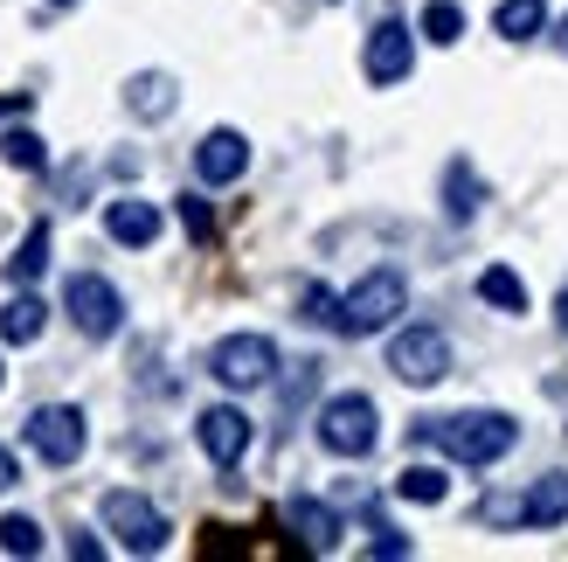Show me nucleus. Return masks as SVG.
Here are the masks:
<instances>
[{"label":"nucleus","instance_id":"1","mask_svg":"<svg viewBox=\"0 0 568 562\" xmlns=\"http://www.w3.org/2000/svg\"><path fill=\"white\" fill-rule=\"evenodd\" d=\"M409 444H437L458 465H499L520 444V424L506 410H458V417H423L409 431Z\"/></svg>","mask_w":568,"mask_h":562},{"label":"nucleus","instance_id":"2","mask_svg":"<svg viewBox=\"0 0 568 562\" xmlns=\"http://www.w3.org/2000/svg\"><path fill=\"white\" fill-rule=\"evenodd\" d=\"M409 313V278L395 271V264H382V271H367L361 285L339 299V333H354V341H367V333H382V327H395Z\"/></svg>","mask_w":568,"mask_h":562},{"label":"nucleus","instance_id":"3","mask_svg":"<svg viewBox=\"0 0 568 562\" xmlns=\"http://www.w3.org/2000/svg\"><path fill=\"white\" fill-rule=\"evenodd\" d=\"M320 444L333 459H367L382 444V410L375 397H361V389H347V397H333L320 410Z\"/></svg>","mask_w":568,"mask_h":562},{"label":"nucleus","instance_id":"4","mask_svg":"<svg viewBox=\"0 0 568 562\" xmlns=\"http://www.w3.org/2000/svg\"><path fill=\"white\" fill-rule=\"evenodd\" d=\"M98 514H104L111 535H119V549H125V555H160V549H166V535H174V528H166V514L153 508L146 493H132V486H111Z\"/></svg>","mask_w":568,"mask_h":562},{"label":"nucleus","instance_id":"5","mask_svg":"<svg viewBox=\"0 0 568 562\" xmlns=\"http://www.w3.org/2000/svg\"><path fill=\"white\" fill-rule=\"evenodd\" d=\"M21 438H28V452H36L42 465H77L83 444H91V424H83L77 403H42V410H28Z\"/></svg>","mask_w":568,"mask_h":562},{"label":"nucleus","instance_id":"6","mask_svg":"<svg viewBox=\"0 0 568 562\" xmlns=\"http://www.w3.org/2000/svg\"><path fill=\"white\" fill-rule=\"evenodd\" d=\"M63 313L77 320V333H83V341H111V333L125 327V299H119V285H111V278H98V271H77L70 285H63Z\"/></svg>","mask_w":568,"mask_h":562},{"label":"nucleus","instance_id":"7","mask_svg":"<svg viewBox=\"0 0 568 562\" xmlns=\"http://www.w3.org/2000/svg\"><path fill=\"white\" fill-rule=\"evenodd\" d=\"M209 375L222 389H264V382H277V348L264 333H230V341L209 348Z\"/></svg>","mask_w":568,"mask_h":562},{"label":"nucleus","instance_id":"8","mask_svg":"<svg viewBox=\"0 0 568 562\" xmlns=\"http://www.w3.org/2000/svg\"><path fill=\"white\" fill-rule=\"evenodd\" d=\"M388 369L403 375L409 389H430V382H444L450 375V341L437 327H403L388 341Z\"/></svg>","mask_w":568,"mask_h":562},{"label":"nucleus","instance_id":"9","mask_svg":"<svg viewBox=\"0 0 568 562\" xmlns=\"http://www.w3.org/2000/svg\"><path fill=\"white\" fill-rule=\"evenodd\" d=\"M361 70H367V83H375V91L403 83V77L416 70V36H409L403 21H375V36H367V49H361Z\"/></svg>","mask_w":568,"mask_h":562},{"label":"nucleus","instance_id":"10","mask_svg":"<svg viewBox=\"0 0 568 562\" xmlns=\"http://www.w3.org/2000/svg\"><path fill=\"white\" fill-rule=\"evenodd\" d=\"M250 438H257V431H250V417H243L236 403H215V410H202V417H194V444H202V452H209L222 472H230V465H243Z\"/></svg>","mask_w":568,"mask_h":562},{"label":"nucleus","instance_id":"11","mask_svg":"<svg viewBox=\"0 0 568 562\" xmlns=\"http://www.w3.org/2000/svg\"><path fill=\"white\" fill-rule=\"evenodd\" d=\"M243 167H250V139L236 132V126H215L202 147H194V174H202L209 188H230V181H243Z\"/></svg>","mask_w":568,"mask_h":562},{"label":"nucleus","instance_id":"12","mask_svg":"<svg viewBox=\"0 0 568 562\" xmlns=\"http://www.w3.org/2000/svg\"><path fill=\"white\" fill-rule=\"evenodd\" d=\"M284 521H292V535L312 549V555H333L339 549V514L326 508V500H284Z\"/></svg>","mask_w":568,"mask_h":562},{"label":"nucleus","instance_id":"13","mask_svg":"<svg viewBox=\"0 0 568 562\" xmlns=\"http://www.w3.org/2000/svg\"><path fill=\"white\" fill-rule=\"evenodd\" d=\"M104 230H111V243L146 250V243L160 237V209L139 202V194H119V202H104Z\"/></svg>","mask_w":568,"mask_h":562},{"label":"nucleus","instance_id":"14","mask_svg":"<svg viewBox=\"0 0 568 562\" xmlns=\"http://www.w3.org/2000/svg\"><path fill=\"white\" fill-rule=\"evenodd\" d=\"M174 104H181V91H174V77H166V70H139L125 83V111H132V119H146V126L174 119Z\"/></svg>","mask_w":568,"mask_h":562},{"label":"nucleus","instance_id":"15","mask_svg":"<svg viewBox=\"0 0 568 562\" xmlns=\"http://www.w3.org/2000/svg\"><path fill=\"white\" fill-rule=\"evenodd\" d=\"M42 327H49V305H42L36 292H21V299H8V305H0V341H8V348L42 341Z\"/></svg>","mask_w":568,"mask_h":562},{"label":"nucleus","instance_id":"16","mask_svg":"<svg viewBox=\"0 0 568 562\" xmlns=\"http://www.w3.org/2000/svg\"><path fill=\"white\" fill-rule=\"evenodd\" d=\"M478 202H486V181L471 174V160H450L444 167V209H450V222H471Z\"/></svg>","mask_w":568,"mask_h":562},{"label":"nucleus","instance_id":"17","mask_svg":"<svg viewBox=\"0 0 568 562\" xmlns=\"http://www.w3.org/2000/svg\"><path fill=\"white\" fill-rule=\"evenodd\" d=\"M493 28H499L506 42H534V36L548 28V0H499V8H493Z\"/></svg>","mask_w":568,"mask_h":562},{"label":"nucleus","instance_id":"18","mask_svg":"<svg viewBox=\"0 0 568 562\" xmlns=\"http://www.w3.org/2000/svg\"><path fill=\"white\" fill-rule=\"evenodd\" d=\"M561 521H568V480L555 472V480L527 493V528H561Z\"/></svg>","mask_w":568,"mask_h":562},{"label":"nucleus","instance_id":"19","mask_svg":"<svg viewBox=\"0 0 568 562\" xmlns=\"http://www.w3.org/2000/svg\"><path fill=\"white\" fill-rule=\"evenodd\" d=\"M42 271H49V222H36V230L21 237V250L8 258V278H14V285H36Z\"/></svg>","mask_w":568,"mask_h":562},{"label":"nucleus","instance_id":"20","mask_svg":"<svg viewBox=\"0 0 568 562\" xmlns=\"http://www.w3.org/2000/svg\"><path fill=\"white\" fill-rule=\"evenodd\" d=\"M478 299L486 305H499V313H527V285L506 264H493V271H478Z\"/></svg>","mask_w":568,"mask_h":562},{"label":"nucleus","instance_id":"21","mask_svg":"<svg viewBox=\"0 0 568 562\" xmlns=\"http://www.w3.org/2000/svg\"><path fill=\"white\" fill-rule=\"evenodd\" d=\"M450 486H444V472L437 465H403L395 472V500H416V508H437Z\"/></svg>","mask_w":568,"mask_h":562},{"label":"nucleus","instance_id":"22","mask_svg":"<svg viewBox=\"0 0 568 562\" xmlns=\"http://www.w3.org/2000/svg\"><path fill=\"white\" fill-rule=\"evenodd\" d=\"M458 36H465V8H458V0H430V8H423V42L450 49Z\"/></svg>","mask_w":568,"mask_h":562},{"label":"nucleus","instance_id":"23","mask_svg":"<svg viewBox=\"0 0 568 562\" xmlns=\"http://www.w3.org/2000/svg\"><path fill=\"white\" fill-rule=\"evenodd\" d=\"M0 160L21 167V174H42V167H49V153H42L36 132H0Z\"/></svg>","mask_w":568,"mask_h":562},{"label":"nucleus","instance_id":"24","mask_svg":"<svg viewBox=\"0 0 568 562\" xmlns=\"http://www.w3.org/2000/svg\"><path fill=\"white\" fill-rule=\"evenodd\" d=\"M0 555H42V528L28 514H0Z\"/></svg>","mask_w":568,"mask_h":562},{"label":"nucleus","instance_id":"25","mask_svg":"<svg viewBox=\"0 0 568 562\" xmlns=\"http://www.w3.org/2000/svg\"><path fill=\"white\" fill-rule=\"evenodd\" d=\"M298 313H305L312 327H333V333H339V299H333L326 285H305V292H298Z\"/></svg>","mask_w":568,"mask_h":562},{"label":"nucleus","instance_id":"26","mask_svg":"<svg viewBox=\"0 0 568 562\" xmlns=\"http://www.w3.org/2000/svg\"><path fill=\"white\" fill-rule=\"evenodd\" d=\"M181 230H187L194 243H209V237H215V215H209L202 194H181Z\"/></svg>","mask_w":568,"mask_h":562},{"label":"nucleus","instance_id":"27","mask_svg":"<svg viewBox=\"0 0 568 562\" xmlns=\"http://www.w3.org/2000/svg\"><path fill=\"white\" fill-rule=\"evenodd\" d=\"M367 555H382V562H403V555H416V542H409V535H395V528H375V542H367Z\"/></svg>","mask_w":568,"mask_h":562},{"label":"nucleus","instance_id":"28","mask_svg":"<svg viewBox=\"0 0 568 562\" xmlns=\"http://www.w3.org/2000/svg\"><path fill=\"white\" fill-rule=\"evenodd\" d=\"M28 111H36V98H28V91H8V98H0V132H8L14 119H28Z\"/></svg>","mask_w":568,"mask_h":562},{"label":"nucleus","instance_id":"29","mask_svg":"<svg viewBox=\"0 0 568 562\" xmlns=\"http://www.w3.org/2000/svg\"><path fill=\"white\" fill-rule=\"evenodd\" d=\"M70 555H77V562H98V555H104V542H91V535H70Z\"/></svg>","mask_w":568,"mask_h":562},{"label":"nucleus","instance_id":"30","mask_svg":"<svg viewBox=\"0 0 568 562\" xmlns=\"http://www.w3.org/2000/svg\"><path fill=\"white\" fill-rule=\"evenodd\" d=\"M21 480V465H14V452H8V444H0V493H8Z\"/></svg>","mask_w":568,"mask_h":562},{"label":"nucleus","instance_id":"31","mask_svg":"<svg viewBox=\"0 0 568 562\" xmlns=\"http://www.w3.org/2000/svg\"><path fill=\"white\" fill-rule=\"evenodd\" d=\"M555 327L568 333V285H561V299H555Z\"/></svg>","mask_w":568,"mask_h":562},{"label":"nucleus","instance_id":"32","mask_svg":"<svg viewBox=\"0 0 568 562\" xmlns=\"http://www.w3.org/2000/svg\"><path fill=\"white\" fill-rule=\"evenodd\" d=\"M555 49H561V56H568V14H561V28H555Z\"/></svg>","mask_w":568,"mask_h":562},{"label":"nucleus","instance_id":"33","mask_svg":"<svg viewBox=\"0 0 568 562\" xmlns=\"http://www.w3.org/2000/svg\"><path fill=\"white\" fill-rule=\"evenodd\" d=\"M55 8H77V0H55Z\"/></svg>","mask_w":568,"mask_h":562},{"label":"nucleus","instance_id":"34","mask_svg":"<svg viewBox=\"0 0 568 562\" xmlns=\"http://www.w3.org/2000/svg\"><path fill=\"white\" fill-rule=\"evenodd\" d=\"M0 382H8V369H0Z\"/></svg>","mask_w":568,"mask_h":562}]
</instances>
